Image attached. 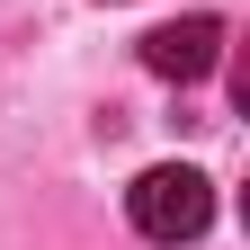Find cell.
Here are the masks:
<instances>
[{
  "instance_id": "6da1fadb",
  "label": "cell",
  "mask_w": 250,
  "mask_h": 250,
  "mask_svg": "<svg viewBox=\"0 0 250 250\" xmlns=\"http://www.w3.org/2000/svg\"><path fill=\"white\" fill-rule=\"evenodd\" d=\"M125 214H134V232L143 241H197L214 224V179L206 170H188V161H161V170H143L134 188H125Z\"/></svg>"
},
{
  "instance_id": "7a4b0ae2",
  "label": "cell",
  "mask_w": 250,
  "mask_h": 250,
  "mask_svg": "<svg viewBox=\"0 0 250 250\" xmlns=\"http://www.w3.org/2000/svg\"><path fill=\"white\" fill-rule=\"evenodd\" d=\"M214 62H224V18H206V9L143 36V72H152V81H179V89H188V81H206Z\"/></svg>"
}]
</instances>
